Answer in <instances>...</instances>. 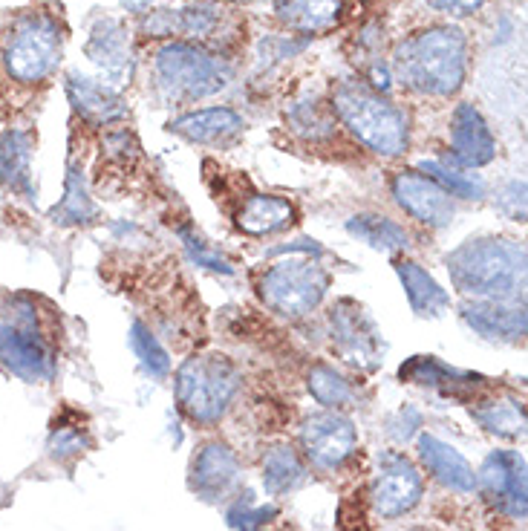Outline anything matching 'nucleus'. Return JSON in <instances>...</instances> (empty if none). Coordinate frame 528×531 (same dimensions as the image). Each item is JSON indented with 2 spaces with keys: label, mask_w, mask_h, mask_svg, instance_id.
Segmentation results:
<instances>
[{
  "label": "nucleus",
  "mask_w": 528,
  "mask_h": 531,
  "mask_svg": "<svg viewBox=\"0 0 528 531\" xmlns=\"http://www.w3.org/2000/svg\"><path fill=\"white\" fill-rule=\"evenodd\" d=\"M468 35L451 24L410 32L393 50V76L419 96L448 99L468 78Z\"/></svg>",
  "instance_id": "f257e3e1"
},
{
  "label": "nucleus",
  "mask_w": 528,
  "mask_h": 531,
  "mask_svg": "<svg viewBox=\"0 0 528 531\" xmlns=\"http://www.w3.org/2000/svg\"><path fill=\"white\" fill-rule=\"evenodd\" d=\"M456 292L477 301H526V246L508 237H471L445 257Z\"/></svg>",
  "instance_id": "f03ea898"
},
{
  "label": "nucleus",
  "mask_w": 528,
  "mask_h": 531,
  "mask_svg": "<svg viewBox=\"0 0 528 531\" xmlns=\"http://www.w3.org/2000/svg\"><path fill=\"white\" fill-rule=\"evenodd\" d=\"M272 254L283 257L260 275V301L280 318H303L318 309L332 286V275L321 263L327 252L315 240H301L298 246H286Z\"/></svg>",
  "instance_id": "7ed1b4c3"
},
{
  "label": "nucleus",
  "mask_w": 528,
  "mask_h": 531,
  "mask_svg": "<svg viewBox=\"0 0 528 531\" xmlns=\"http://www.w3.org/2000/svg\"><path fill=\"white\" fill-rule=\"evenodd\" d=\"M329 107L335 119H341V125L347 127L364 148L387 159L407 153L410 127H407L404 110H399L384 93L373 90L367 81L361 78L338 81V87L332 90Z\"/></svg>",
  "instance_id": "20e7f679"
},
{
  "label": "nucleus",
  "mask_w": 528,
  "mask_h": 531,
  "mask_svg": "<svg viewBox=\"0 0 528 531\" xmlns=\"http://www.w3.org/2000/svg\"><path fill=\"white\" fill-rule=\"evenodd\" d=\"M153 76L168 102L194 104L226 90L234 70L228 58L202 44L168 41L153 55Z\"/></svg>",
  "instance_id": "39448f33"
},
{
  "label": "nucleus",
  "mask_w": 528,
  "mask_h": 531,
  "mask_svg": "<svg viewBox=\"0 0 528 531\" xmlns=\"http://www.w3.org/2000/svg\"><path fill=\"white\" fill-rule=\"evenodd\" d=\"M240 381V370L228 355H191L176 370V405L194 425H217L234 402Z\"/></svg>",
  "instance_id": "423d86ee"
},
{
  "label": "nucleus",
  "mask_w": 528,
  "mask_h": 531,
  "mask_svg": "<svg viewBox=\"0 0 528 531\" xmlns=\"http://www.w3.org/2000/svg\"><path fill=\"white\" fill-rule=\"evenodd\" d=\"M64 55V35L47 12L21 15L3 38L0 61L6 76L18 84H41L58 70Z\"/></svg>",
  "instance_id": "0eeeda50"
},
{
  "label": "nucleus",
  "mask_w": 528,
  "mask_h": 531,
  "mask_svg": "<svg viewBox=\"0 0 528 531\" xmlns=\"http://www.w3.org/2000/svg\"><path fill=\"white\" fill-rule=\"evenodd\" d=\"M327 327L332 350L344 364L364 370V373H373L384 364L387 341L381 335L376 318L358 301L352 298L335 301L327 315Z\"/></svg>",
  "instance_id": "6e6552de"
},
{
  "label": "nucleus",
  "mask_w": 528,
  "mask_h": 531,
  "mask_svg": "<svg viewBox=\"0 0 528 531\" xmlns=\"http://www.w3.org/2000/svg\"><path fill=\"white\" fill-rule=\"evenodd\" d=\"M422 494H425V480L402 451L378 454L376 477L370 482L367 497L381 520H396L410 514L422 503Z\"/></svg>",
  "instance_id": "1a4fd4ad"
},
{
  "label": "nucleus",
  "mask_w": 528,
  "mask_h": 531,
  "mask_svg": "<svg viewBox=\"0 0 528 531\" xmlns=\"http://www.w3.org/2000/svg\"><path fill=\"white\" fill-rule=\"evenodd\" d=\"M477 488L482 500L511 520H526L528 485L526 459L517 451H491L477 471Z\"/></svg>",
  "instance_id": "9d476101"
},
{
  "label": "nucleus",
  "mask_w": 528,
  "mask_h": 531,
  "mask_svg": "<svg viewBox=\"0 0 528 531\" xmlns=\"http://www.w3.org/2000/svg\"><path fill=\"white\" fill-rule=\"evenodd\" d=\"M301 448L303 456L315 468L335 471L355 454L358 430L352 425L350 416H344L338 410H324V413H315L303 422Z\"/></svg>",
  "instance_id": "9b49d317"
},
{
  "label": "nucleus",
  "mask_w": 528,
  "mask_h": 531,
  "mask_svg": "<svg viewBox=\"0 0 528 531\" xmlns=\"http://www.w3.org/2000/svg\"><path fill=\"white\" fill-rule=\"evenodd\" d=\"M0 364L26 384H47L55 376V353L44 332L0 321Z\"/></svg>",
  "instance_id": "f8f14e48"
},
{
  "label": "nucleus",
  "mask_w": 528,
  "mask_h": 531,
  "mask_svg": "<svg viewBox=\"0 0 528 531\" xmlns=\"http://www.w3.org/2000/svg\"><path fill=\"white\" fill-rule=\"evenodd\" d=\"M84 52H87L90 64L99 70L101 84H107L113 90L130 84L133 70H136V55H133V44H130V32L122 21L99 18L90 29Z\"/></svg>",
  "instance_id": "ddd939ff"
},
{
  "label": "nucleus",
  "mask_w": 528,
  "mask_h": 531,
  "mask_svg": "<svg viewBox=\"0 0 528 531\" xmlns=\"http://www.w3.org/2000/svg\"><path fill=\"white\" fill-rule=\"evenodd\" d=\"M390 191L404 214H410L422 226L448 228L456 217L451 194L419 171H399L390 182Z\"/></svg>",
  "instance_id": "4468645a"
},
{
  "label": "nucleus",
  "mask_w": 528,
  "mask_h": 531,
  "mask_svg": "<svg viewBox=\"0 0 528 531\" xmlns=\"http://www.w3.org/2000/svg\"><path fill=\"white\" fill-rule=\"evenodd\" d=\"M240 459L226 442H205L191 459L188 488L208 503H220L240 485Z\"/></svg>",
  "instance_id": "2eb2a0df"
},
{
  "label": "nucleus",
  "mask_w": 528,
  "mask_h": 531,
  "mask_svg": "<svg viewBox=\"0 0 528 531\" xmlns=\"http://www.w3.org/2000/svg\"><path fill=\"white\" fill-rule=\"evenodd\" d=\"M451 156L453 165L474 171L485 168L497 156V139L485 116L471 102L456 104L451 116Z\"/></svg>",
  "instance_id": "dca6fc26"
},
{
  "label": "nucleus",
  "mask_w": 528,
  "mask_h": 531,
  "mask_svg": "<svg viewBox=\"0 0 528 531\" xmlns=\"http://www.w3.org/2000/svg\"><path fill=\"white\" fill-rule=\"evenodd\" d=\"M399 379L407 381V384L430 387V390H436V393H442L448 399H462V402L488 387L485 376L451 367V364H445L436 355H413L407 364H402Z\"/></svg>",
  "instance_id": "f3484780"
},
{
  "label": "nucleus",
  "mask_w": 528,
  "mask_h": 531,
  "mask_svg": "<svg viewBox=\"0 0 528 531\" xmlns=\"http://www.w3.org/2000/svg\"><path fill=\"white\" fill-rule=\"evenodd\" d=\"M459 315L479 338L491 344H523L526 338V304L505 301H465Z\"/></svg>",
  "instance_id": "a211bd4d"
},
{
  "label": "nucleus",
  "mask_w": 528,
  "mask_h": 531,
  "mask_svg": "<svg viewBox=\"0 0 528 531\" xmlns=\"http://www.w3.org/2000/svg\"><path fill=\"white\" fill-rule=\"evenodd\" d=\"M223 21V9L211 0H197V3H188L182 9H159L151 12L142 29L151 35V38H165V35H182L188 41H202V38H211Z\"/></svg>",
  "instance_id": "6ab92c4d"
},
{
  "label": "nucleus",
  "mask_w": 528,
  "mask_h": 531,
  "mask_svg": "<svg viewBox=\"0 0 528 531\" xmlns=\"http://www.w3.org/2000/svg\"><path fill=\"white\" fill-rule=\"evenodd\" d=\"M64 90H67V99L73 104V110L90 125H113V122L127 116L125 99L119 96V90L101 84L99 78L70 70L67 81H64Z\"/></svg>",
  "instance_id": "aec40b11"
},
{
  "label": "nucleus",
  "mask_w": 528,
  "mask_h": 531,
  "mask_svg": "<svg viewBox=\"0 0 528 531\" xmlns=\"http://www.w3.org/2000/svg\"><path fill=\"white\" fill-rule=\"evenodd\" d=\"M416 448H419L422 465L428 468V474L439 482V485L451 488L456 494H471V491L477 488V471H474V465L459 454L453 445L442 442V439L433 436V433H419Z\"/></svg>",
  "instance_id": "412c9836"
},
{
  "label": "nucleus",
  "mask_w": 528,
  "mask_h": 531,
  "mask_svg": "<svg viewBox=\"0 0 528 531\" xmlns=\"http://www.w3.org/2000/svg\"><path fill=\"white\" fill-rule=\"evenodd\" d=\"M171 130L194 145H228L246 130V122L231 107H205V110H191L185 116H176Z\"/></svg>",
  "instance_id": "4be33fe9"
},
{
  "label": "nucleus",
  "mask_w": 528,
  "mask_h": 531,
  "mask_svg": "<svg viewBox=\"0 0 528 531\" xmlns=\"http://www.w3.org/2000/svg\"><path fill=\"white\" fill-rule=\"evenodd\" d=\"M32 148V133L24 127H6L0 133V185L24 200H35Z\"/></svg>",
  "instance_id": "5701e85b"
},
{
  "label": "nucleus",
  "mask_w": 528,
  "mask_h": 531,
  "mask_svg": "<svg viewBox=\"0 0 528 531\" xmlns=\"http://www.w3.org/2000/svg\"><path fill=\"white\" fill-rule=\"evenodd\" d=\"M393 266H396V275L402 280L404 295H407V301L419 318H442L451 309V295L436 283V278L425 266H419L410 257H399Z\"/></svg>",
  "instance_id": "b1692460"
},
{
  "label": "nucleus",
  "mask_w": 528,
  "mask_h": 531,
  "mask_svg": "<svg viewBox=\"0 0 528 531\" xmlns=\"http://www.w3.org/2000/svg\"><path fill=\"white\" fill-rule=\"evenodd\" d=\"M275 15L301 35H318L341 21L344 0H275Z\"/></svg>",
  "instance_id": "393cba45"
},
{
  "label": "nucleus",
  "mask_w": 528,
  "mask_h": 531,
  "mask_svg": "<svg viewBox=\"0 0 528 531\" xmlns=\"http://www.w3.org/2000/svg\"><path fill=\"white\" fill-rule=\"evenodd\" d=\"M295 217H298V211L289 200H283L277 194H254L240 208L237 226L252 237H266V234H277V231L292 226Z\"/></svg>",
  "instance_id": "a878e982"
},
{
  "label": "nucleus",
  "mask_w": 528,
  "mask_h": 531,
  "mask_svg": "<svg viewBox=\"0 0 528 531\" xmlns=\"http://www.w3.org/2000/svg\"><path fill=\"white\" fill-rule=\"evenodd\" d=\"M263 485L272 497H280V494H292L298 491L303 482L309 480V468L303 462V456L280 442V445H272L266 454H263Z\"/></svg>",
  "instance_id": "bb28decb"
},
{
  "label": "nucleus",
  "mask_w": 528,
  "mask_h": 531,
  "mask_svg": "<svg viewBox=\"0 0 528 531\" xmlns=\"http://www.w3.org/2000/svg\"><path fill=\"white\" fill-rule=\"evenodd\" d=\"M347 234L381 254H399L410 249V234L404 231V226H399L396 220H390L384 214H373V211L350 217Z\"/></svg>",
  "instance_id": "cd10ccee"
},
{
  "label": "nucleus",
  "mask_w": 528,
  "mask_h": 531,
  "mask_svg": "<svg viewBox=\"0 0 528 531\" xmlns=\"http://www.w3.org/2000/svg\"><path fill=\"white\" fill-rule=\"evenodd\" d=\"M471 416L479 428L500 436V439H520L526 436V407L514 396H497V399H477L471 407Z\"/></svg>",
  "instance_id": "c85d7f7f"
},
{
  "label": "nucleus",
  "mask_w": 528,
  "mask_h": 531,
  "mask_svg": "<svg viewBox=\"0 0 528 531\" xmlns=\"http://www.w3.org/2000/svg\"><path fill=\"white\" fill-rule=\"evenodd\" d=\"M96 217H99V205L93 203V197H90L81 165L73 162L70 171H67V179H64V197L50 211V220L58 226H87Z\"/></svg>",
  "instance_id": "c756f323"
},
{
  "label": "nucleus",
  "mask_w": 528,
  "mask_h": 531,
  "mask_svg": "<svg viewBox=\"0 0 528 531\" xmlns=\"http://www.w3.org/2000/svg\"><path fill=\"white\" fill-rule=\"evenodd\" d=\"M306 387L312 399L327 410H344V407L355 405L358 399V387L329 364H315L306 376Z\"/></svg>",
  "instance_id": "7c9ffc66"
},
{
  "label": "nucleus",
  "mask_w": 528,
  "mask_h": 531,
  "mask_svg": "<svg viewBox=\"0 0 528 531\" xmlns=\"http://www.w3.org/2000/svg\"><path fill=\"white\" fill-rule=\"evenodd\" d=\"M419 174L430 177L442 191H448L451 197L459 200H482L485 197V182L479 174H468L465 168L459 165H448V162H439V159H422L419 162Z\"/></svg>",
  "instance_id": "2f4dec72"
},
{
  "label": "nucleus",
  "mask_w": 528,
  "mask_h": 531,
  "mask_svg": "<svg viewBox=\"0 0 528 531\" xmlns=\"http://www.w3.org/2000/svg\"><path fill=\"white\" fill-rule=\"evenodd\" d=\"M286 119H289V125H292L295 133H301L306 139H315V142L335 133V113L318 96H306L301 102L292 104Z\"/></svg>",
  "instance_id": "473e14b6"
},
{
  "label": "nucleus",
  "mask_w": 528,
  "mask_h": 531,
  "mask_svg": "<svg viewBox=\"0 0 528 531\" xmlns=\"http://www.w3.org/2000/svg\"><path fill=\"white\" fill-rule=\"evenodd\" d=\"M127 338H130V350L136 353L139 364H142V370H145L151 379H165V376L171 373V355H168V350L159 344V338L153 335L148 324L133 321V324H130V332H127Z\"/></svg>",
  "instance_id": "72a5a7b5"
},
{
  "label": "nucleus",
  "mask_w": 528,
  "mask_h": 531,
  "mask_svg": "<svg viewBox=\"0 0 528 531\" xmlns=\"http://www.w3.org/2000/svg\"><path fill=\"white\" fill-rule=\"evenodd\" d=\"M280 508L275 503H257L252 491L240 494L226 511V523L234 531H263L269 523H275Z\"/></svg>",
  "instance_id": "f704fd0d"
},
{
  "label": "nucleus",
  "mask_w": 528,
  "mask_h": 531,
  "mask_svg": "<svg viewBox=\"0 0 528 531\" xmlns=\"http://www.w3.org/2000/svg\"><path fill=\"white\" fill-rule=\"evenodd\" d=\"M176 234H179V240H182V249H185V254H188V260H191V263H197L200 269L220 272V275H231V272H234V266L228 263L226 257L217 252L211 243H205V237L197 234L194 228L179 226L176 228Z\"/></svg>",
  "instance_id": "c9c22d12"
},
{
  "label": "nucleus",
  "mask_w": 528,
  "mask_h": 531,
  "mask_svg": "<svg viewBox=\"0 0 528 531\" xmlns=\"http://www.w3.org/2000/svg\"><path fill=\"white\" fill-rule=\"evenodd\" d=\"M87 448H90V436H87V428H81V422H73V425H67L64 419L55 422L47 439V451L55 462L73 459V456L84 454Z\"/></svg>",
  "instance_id": "e433bc0d"
},
{
  "label": "nucleus",
  "mask_w": 528,
  "mask_h": 531,
  "mask_svg": "<svg viewBox=\"0 0 528 531\" xmlns=\"http://www.w3.org/2000/svg\"><path fill=\"white\" fill-rule=\"evenodd\" d=\"M494 208L514 223H526V182L523 179L505 182L494 197Z\"/></svg>",
  "instance_id": "4c0bfd02"
},
{
  "label": "nucleus",
  "mask_w": 528,
  "mask_h": 531,
  "mask_svg": "<svg viewBox=\"0 0 528 531\" xmlns=\"http://www.w3.org/2000/svg\"><path fill=\"white\" fill-rule=\"evenodd\" d=\"M428 3L442 12H451V15H474L485 6V0H428Z\"/></svg>",
  "instance_id": "58836bf2"
},
{
  "label": "nucleus",
  "mask_w": 528,
  "mask_h": 531,
  "mask_svg": "<svg viewBox=\"0 0 528 531\" xmlns=\"http://www.w3.org/2000/svg\"><path fill=\"white\" fill-rule=\"evenodd\" d=\"M410 531H436V529H425V526H416V529H410Z\"/></svg>",
  "instance_id": "ea45409f"
}]
</instances>
